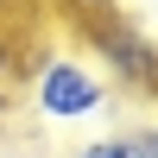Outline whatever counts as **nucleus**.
I'll use <instances>...</instances> for the list:
<instances>
[{
  "instance_id": "1",
  "label": "nucleus",
  "mask_w": 158,
  "mask_h": 158,
  "mask_svg": "<svg viewBox=\"0 0 158 158\" xmlns=\"http://www.w3.org/2000/svg\"><path fill=\"white\" fill-rule=\"evenodd\" d=\"M32 108L57 127L95 120L108 114V76L95 70L89 57H70V51H44L32 63Z\"/></svg>"
},
{
  "instance_id": "2",
  "label": "nucleus",
  "mask_w": 158,
  "mask_h": 158,
  "mask_svg": "<svg viewBox=\"0 0 158 158\" xmlns=\"http://www.w3.org/2000/svg\"><path fill=\"white\" fill-rule=\"evenodd\" d=\"M82 38H89V51L108 63L114 82L139 89V95H158V44L139 32L133 19H120V13H108V6L82 13Z\"/></svg>"
},
{
  "instance_id": "3",
  "label": "nucleus",
  "mask_w": 158,
  "mask_h": 158,
  "mask_svg": "<svg viewBox=\"0 0 158 158\" xmlns=\"http://www.w3.org/2000/svg\"><path fill=\"white\" fill-rule=\"evenodd\" d=\"M76 158H158L152 133H108V139H89Z\"/></svg>"
},
{
  "instance_id": "4",
  "label": "nucleus",
  "mask_w": 158,
  "mask_h": 158,
  "mask_svg": "<svg viewBox=\"0 0 158 158\" xmlns=\"http://www.w3.org/2000/svg\"><path fill=\"white\" fill-rule=\"evenodd\" d=\"M19 70H25V44H19V32L0 19V82H19Z\"/></svg>"
},
{
  "instance_id": "5",
  "label": "nucleus",
  "mask_w": 158,
  "mask_h": 158,
  "mask_svg": "<svg viewBox=\"0 0 158 158\" xmlns=\"http://www.w3.org/2000/svg\"><path fill=\"white\" fill-rule=\"evenodd\" d=\"M57 6H70V13H101L108 0H57Z\"/></svg>"
},
{
  "instance_id": "6",
  "label": "nucleus",
  "mask_w": 158,
  "mask_h": 158,
  "mask_svg": "<svg viewBox=\"0 0 158 158\" xmlns=\"http://www.w3.org/2000/svg\"><path fill=\"white\" fill-rule=\"evenodd\" d=\"M13 114V82H0V120Z\"/></svg>"
},
{
  "instance_id": "7",
  "label": "nucleus",
  "mask_w": 158,
  "mask_h": 158,
  "mask_svg": "<svg viewBox=\"0 0 158 158\" xmlns=\"http://www.w3.org/2000/svg\"><path fill=\"white\" fill-rule=\"evenodd\" d=\"M152 152H158V133H152Z\"/></svg>"
},
{
  "instance_id": "8",
  "label": "nucleus",
  "mask_w": 158,
  "mask_h": 158,
  "mask_svg": "<svg viewBox=\"0 0 158 158\" xmlns=\"http://www.w3.org/2000/svg\"><path fill=\"white\" fill-rule=\"evenodd\" d=\"M0 13H6V0H0Z\"/></svg>"
}]
</instances>
